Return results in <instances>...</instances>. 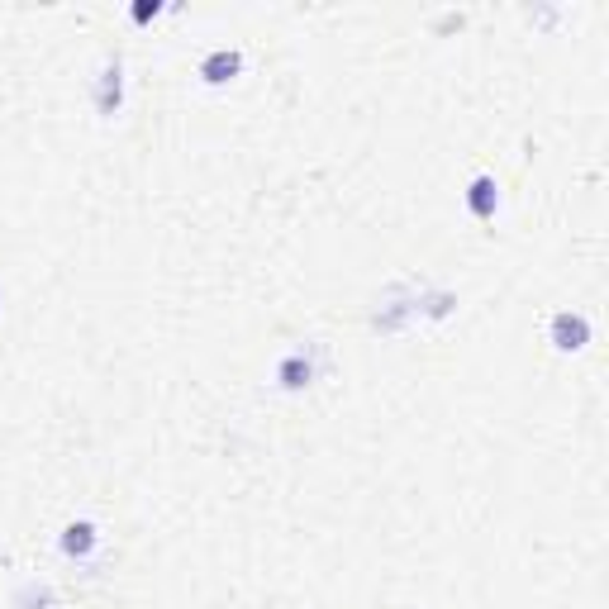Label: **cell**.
<instances>
[{"mask_svg":"<svg viewBox=\"0 0 609 609\" xmlns=\"http://www.w3.org/2000/svg\"><path fill=\"white\" fill-rule=\"evenodd\" d=\"M158 15H162L158 0H138L134 10H129V20H134V24H148V20H158Z\"/></svg>","mask_w":609,"mask_h":609,"instance_id":"52a82bcc","label":"cell"},{"mask_svg":"<svg viewBox=\"0 0 609 609\" xmlns=\"http://www.w3.org/2000/svg\"><path fill=\"white\" fill-rule=\"evenodd\" d=\"M96 543H100V529L91 524V519H77V524H67V529H62V538H58L62 557H86V552L96 548Z\"/></svg>","mask_w":609,"mask_h":609,"instance_id":"8992f818","label":"cell"},{"mask_svg":"<svg viewBox=\"0 0 609 609\" xmlns=\"http://www.w3.org/2000/svg\"><path fill=\"white\" fill-rule=\"evenodd\" d=\"M467 210H472L476 219H495V210H500V186H495L491 172H476V177L467 181Z\"/></svg>","mask_w":609,"mask_h":609,"instance_id":"277c9868","label":"cell"},{"mask_svg":"<svg viewBox=\"0 0 609 609\" xmlns=\"http://www.w3.org/2000/svg\"><path fill=\"white\" fill-rule=\"evenodd\" d=\"M310 381H315V362L305 353H286L276 362V386H281V391H305Z\"/></svg>","mask_w":609,"mask_h":609,"instance_id":"5b68a950","label":"cell"},{"mask_svg":"<svg viewBox=\"0 0 609 609\" xmlns=\"http://www.w3.org/2000/svg\"><path fill=\"white\" fill-rule=\"evenodd\" d=\"M119 105H124V58H119V53H110V58H105V67H100V77H96V115L100 119H115Z\"/></svg>","mask_w":609,"mask_h":609,"instance_id":"7a4b0ae2","label":"cell"},{"mask_svg":"<svg viewBox=\"0 0 609 609\" xmlns=\"http://www.w3.org/2000/svg\"><path fill=\"white\" fill-rule=\"evenodd\" d=\"M548 343L557 353H581L590 343V319L581 310H557L548 324Z\"/></svg>","mask_w":609,"mask_h":609,"instance_id":"6da1fadb","label":"cell"},{"mask_svg":"<svg viewBox=\"0 0 609 609\" xmlns=\"http://www.w3.org/2000/svg\"><path fill=\"white\" fill-rule=\"evenodd\" d=\"M238 72H243V53H238V48H215V53L200 58V81H205V86H224V81H234Z\"/></svg>","mask_w":609,"mask_h":609,"instance_id":"3957f363","label":"cell"}]
</instances>
